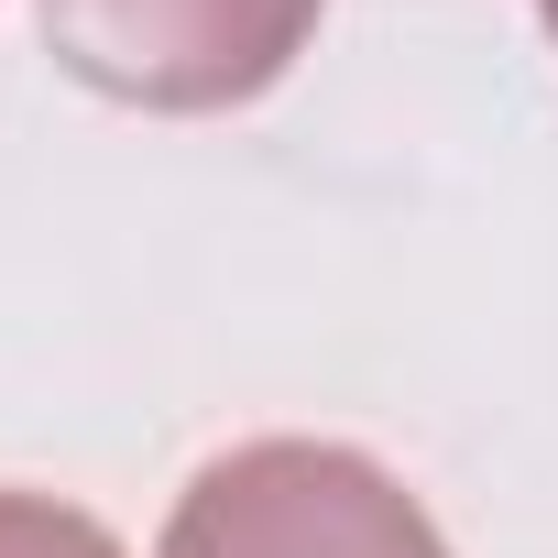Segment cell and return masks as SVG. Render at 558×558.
<instances>
[{
	"mask_svg": "<svg viewBox=\"0 0 558 558\" xmlns=\"http://www.w3.org/2000/svg\"><path fill=\"white\" fill-rule=\"evenodd\" d=\"M165 558H449V536L340 438H241L175 493Z\"/></svg>",
	"mask_w": 558,
	"mask_h": 558,
	"instance_id": "6da1fadb",
	"label": "cell"
},
{
	"mask_svg": "<svg viewBox=\"0 0 558 558\" xmlns=\"http://www.w3.org/2000/svg\"><path fill=\"white\" fill-rule=\"evenodd\" d=\"M329 0H45V45L121 110H241L307 56Z\"/></svg>",
	"mask_w": 558,
	"mask_h": 558,
	"instance_id": "7a4b0ae2",
	"label": "cell"
},
{
	"mask_svg": "<svg viewBox=\"0 0 558 558\" xmlns=\"http://www.w3.org/2000/svg\"><path fill=\"white\" fill-rule=\"evenodd\" d=\"M0 558H121V536L56 493H0Z\"/></svg>",
	"mask_w": 558,
	"mask_h": 558,
	"instance_id": "3957f363",
	"label": "cell"
},
{
	"mask_svg": "<svg viewBox=\"0 0 558 558\" xmlns=\"http://www.w3.org/2000/svg\"><path fill=\"white\" fill-rule=\"evenodd\" d=\"M536 12H547V34H558V0H536Z\"/></svg>",
	"mask_w": 558,
	"mask_h": 558,
	"instance_id": "277c9868",
	"label": "cell"
}]
</instances>
